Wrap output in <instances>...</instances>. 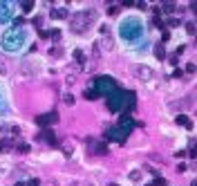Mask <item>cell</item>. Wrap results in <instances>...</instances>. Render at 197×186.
<instances>
[{"mask_svg": "<svg viewBox=\"0 0 197 186\" xmlns=\"http://www.w3.org/2000/svg\"><path fill=\"white\" fill-rule=\"evenodd\" d=\"M117 41L123 50L143 54L150 50L148 25L141 14H126L117 20Z\"/></svg>", "mask_w": 197, "mask_h": 186, "instance_id": "cell-1", "label": "cell"}, {"mask_svg": "<svg viewBox=\"0 0 197 186\" xmlns=\"http://www.w3.org/2000/svg\"><path fill=\"white\" fill-rule=\"evenodd\" d=\"M32 45V29L25 25H9L0 29V52L9 56H20Z\"/></svg>", "mask_w": 197, "mask_h": 186, "instance_id": "cell-2", "label": "cell"}, {"mask_svg": "<svg viewBox=\"0 0 197 186\" xmlns=\"http://www.w3.org/2000/svg\"><path fill=\"white\" fill-rule=\"evenodd\" d=\"M94 23H96V11H92V9H85V11L74 14L70 27H72V32H88Z\"/></svg>", "mask_w": 197, "mask_h": 186, "instance_id": "cell-3", "label": "cell"}, {"mask_svg": "<svg viewBox=\"0 0 197 186\" xmlns=\"http://www.w3.org/2000/svg\"><path fill=\"white\" fill-rule=\"evenodd\" d=\"M14 112V103H11V94H9V85L0 79V119L11 117Z\"/></svg>", "mask_w": 197, "mask_h": 186, "instance_id": "cell-4", "label": "cell"}, {"mask_svg": "<svg viewBox=\"0 0 197 186\" xmlns=\"http://www.w3.org/2000/svg\"><path fill=\"white\" fill-rule=\"evenodd\" d=\"M18 5L11 0H0V27H9V23L16 20Z\"/></svg>", "mask_w": 197, "mask_h": 186, "instance_id": "cell-5", "label": "cell"}, {"mask_svg": "<svg viewBox=\"0 0 197 186\" xmlns=\"http://www.w3.org/2000/svg\"><path fill=\"white\" fill-rule=\"evenodd\" d=\"M123 103H126V92L119 90V88H114L108 94V108L112 110V112H119V110L123 108Z\"/></svg>", "mask_w": 197, "mask_h": 186, "instance_id": "cell-6", "label": "cell"}, {"mask_svg": "<svg viewBox=\"0 0 197 186\" xmlns=\"http://www.w3.org/2000/svg\"><path fill=\"white\" fill-rule=\"evenodd\" d=\"M114 88H117V83L112 81L110 76H99L94 81V92H96V94H110Z\"/></svg>", "mask_w": 197, "mask_h": 186, "instance_id": "cell-7", "label": "cell"}, {"mask_svg": "<svg viewBox=\"0 0 197 186\" xmlns=\"http://www.w3.org/2000/svg\"><path fill=\"white\" fill-rule=\"evenodd\" d=\"M56 121H58V115H56V112L43 115V117H38V119H36V123H38V126H43V128H47L49 123H56Z\"/></svg>", "mask_w": 197, "mask_h": 186, "instance_id": "cell-8", "label": "cell"}, {"mask_svg": "<svg viewBox=\"0 0 197 186\" xmlns=\"http://www.w3.org/2000/svg\"><path fill=\"white\" fill-rule=\"evenodd\" d=\"M126 137H128V135H126L119 126H114V128H110V130H108V139H112V141H123Z\"/></svg>", "mask_w": 197, "mask_h": 186, "instance_id": "cell-9", "label": "cell"}, {"mask_svg": "<svg viewBox=\"0 0 197 186\" xmlns=\"http://www.w3.org/2000/svg\"><path fill=\"white\" fill-rule=\"evenodd\" d=\"M52 16H54V18H58V20H63V18H67V9H65V7H61V9H54V11H52Z\"/></svg>", "mask_w": 197, "mask_h": 186, "instance_id": "cell-10", "label": "cell"}, {"mask_svg": "<svg viewBox=\"0 0 197 186\" xmlns=\"http://www.w3.org/2000/svg\"><path fill=\"white\" fill-rule=\"evenodd\" d=\"M7 150H11V139H2L0 141V153H7Z\"/></svg>", "mask_w": 197, "mask_h": 186, "instance_id": "cell-11", "label": "cell"}, {"mask_svg": "<svg viewBox=\"0 0 197 186\" xmlns=\"http://www.w3.org/2000/svg\"><path fill=\"white\" fill-rule=\"evenodd\" d=\"M177 123H179V126H186V128H191V121H188V117H177Z\"/></svg>", "mask_w": 197, "mask_h": 186, "instance_id": "cell-12", "label": "cell"}, {"mask_svg": "<svg viewBox=\"0 0 197 186\" xmlns=\"http://www.w3.org/2000/svg\"><path fill=\"white\" fill-rule=\"evenodd\" d=\"M49 36H52L54 41H61V29H52V32H49Z\"/></svg>", "mask_w": 197, "mask_h": 186, "instance_id": "cell-13", "label": "cell"}, {"mask_svg": "<svg viewBox=\"0 0 197 186\" xmlns=\"http://www.w3.org/2000/svg\"><path fill=\"white\" fill-rule=\"evenodd\" d=\"M96 97H99V94H96L94 90H88V92H85V99H96Z\"/></svg>", "mask_w": 197, "mask_h": 186, "instance_id": "cell-14", "label": "cell"}, {"mask_svg": "<svg viewBox=\"0 0 197 186\" xmlns=\"http://www.w3.org/2000/svg\"><path fill=\"white\" fill-rule=\"evenodd\" d=\"M32 9H34V2H25L23 5V11H32Z\"/></svg>", "mask_w": 197, "mask_h": 186, "instance_id": "cell-15", "label": "cell"}, {"mask_svg": "<svg viewBox=\"0 0 197 186\" xmlns=\"http://www.w3.org/2000/svg\"><path fill=\"white\" fill-rule=\"evenodd\" d=\"M18 150H20V153H27V150H29V146H27V144H18Z\"/></svg>", "mask_w": 197, "mask_h": 186, "instance_id": "cell-16", "label": "cell"}, {"mask_svg": "<svg viewBox=\"0 0 197 186\" xmlns=\"http://www.w3.org/2000/svg\"><path fill=\"white\" fill-rule=\"evenodd\" d=\"M155 186H166V180H161V177H157V180H155Z\"/></svg>", "mask_w": 197, "mask_h": 186, "instance_id": "cell-17", "label": "cell"}, {"mask_svg": "<svg viewBox=\"0 0 197 186\" xmlns=\"http://www.w3.org/2000/svg\"><path fill=\"white\" fill-rule=\"evenodd\" d=\"M96 153H99V155H103V153H105V146L99 144V146H96Z\"/></svg>", "mask_w": 197, "mask_h": 186, "instance_id": "cell-18", "label": "cell"}, {"mask_svg": "<svg viewBox=\"0 0 197 186\" xmlns=\"http://www.w3.org/2000/svg\"><path fill=\"white\" fill-rule=\"evenodd\" d=\"M168 25H170V27H177V25H179V20H177V18H170V20H168Z\"/></svg>", "mask_w": 197, "mask_h": 186, "instance_id": "cell-19", "label": "cell"}, {"mask_svg": "<svg viewBox=\"0 0 197 186\" xmlns=\"http://www.w3.org/2000/svg\"><path fill=\"white\" fill-rule=\"evenodd\" d=\"M164 9H166V11H168V14H173V11H175V5H166Z\"/></svg>", "mask_w": 197, "mask_h": 186, "instance_id": "cell-20", "label": "cell"}, {"mask_svg": "<svg viewBox=\"0 0 197 186\" xmlns=\"http://www.w3.org/2000/svg\"><path fill=\"white\" fill-rule=\"evenodd\" d=\"M25 186H38V180H29V182H27Z\"/></svg>", "mask_w": 197, "mask_h": 186, "instance_id": "cell-21", "label": "cell"}, {"mask_svg": "<svg viewBox=\"0 0 197 186\" xmlns=\"http://www.w3.org/2000/svg\"><path fill=\"white\" fill-rule=\"evenodd\" d=\"M0 72H5V65H0Z\"/></svg>", "mask_w": 197, "mask_h": 186, "instance_id": "cell-22", "label": "cell"}]
</instances>
